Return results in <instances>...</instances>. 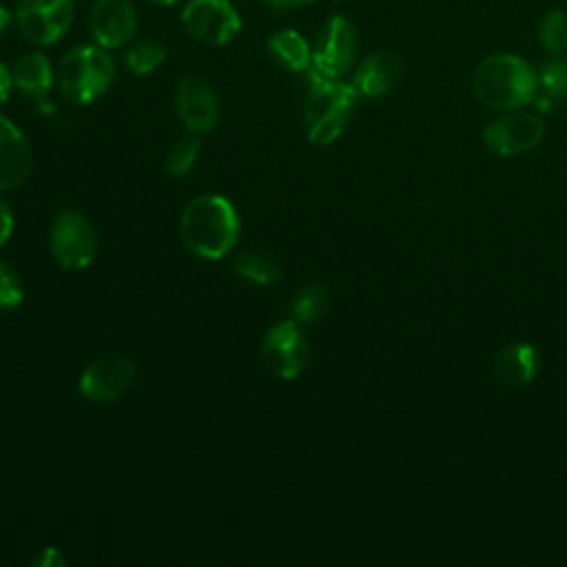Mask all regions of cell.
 Returning <instances> with one entry per match:
<instances>
[{"label":"cell","instance_id":"cell-1","mask_svg":"<svg viewBox=\"0 0 567 567\" xmlns=\"http://www.w3.org/2000/svg\"><path fill=\"white\" fill-rule=\"evenodd\" d=\"M239 215L224 195H199L179 217V239L199 259H221L239 241Z\"/></svg>","mask_w":567,"mask_h":567},{"label":"cell","instance_id":"cell-2","mask_svg":"<svg viewBox=\"0 0 567 567\" xmlns=\"http://www.w3.org/2000/svg\"><path fill=\"white\" fill-rule=\"evenodd\" d=\"M306 95H303V126L306 137L315 146L332 144L350 124L359 93L350 82L328 78L315 69L306 71Z\"/></svg>","mask_w":567,"mask_h":567},{"label":"cell","instance_id":"cell-3","mask_svg":"<svg viewBox=\"0 0 567 567\" xmlns=\"http://www.w3.org/2000/svg\"><path fill=\"white\" fill-rule=\"evenodd\" d=\"M538 75L532 64L514 53L487 55L474 71L476 97L498 111L525 106L534 100Z\"/></svg>","mask_w":567,"mask_h":567},{"label":"cell","instance_id":"cell-4","mask_svg":"<svg viewBox=\"0 0 567 567\" xmlns=\"http://www.w3.org/2000/svg\"><path fill=\"white\" fill-rule=\"evenodd\" d=\"M115 80V62L100 44L69 49L55 69V84L62 97L75 106L100 100Z\"/></svg>","mask_w":567,"mask_h":567},{"label":"cell","instance_id":"cell-5","mask_svg":"<svg viewBox=\"0 0 567 567\" xmlns=\"http://www.w3.org/2000/svg\"><path fill=\"white\" fill-rule=\"evenodd\" d=\"M179 22L193 40L208 47L230 44L244 27L241 13L230 0H186Z\"/></svg>","mask_w":567,"mask_h":567},{"label":"cell","instance_id":"cell-6","mask_svg":"<svg viewBox=\"0 0 567 567\" xmlns=\"http://www.w3.org/2000/svg\"><path fill=\"white\" fill-rule=\"evenodd\" d=\"M53 259L66 270H84L97 255V235L89 217L75 208L55 215L49 233Z\"/></svg>","mask_w":567,"mask_h":567},{"label":"cell","instance_id":"cell-7","mask_svg":"<svg viewBox=\"0 0 567 567\" xmlns=\"http://www.w3.org/2000/svg\"><path fill=\"white\" fill-rule=\"evenodd\" d=\"M75 18V0H18L13 22L22 38L35 47H51L62 40Z\"/></svg>","mask_w":567,"mask_h":567},{"label":"cell","instance_id":"cell-8","mask_svg":"<svg viewBox=\"0 0 567 567\" xmlns=\"http://www.w3.org/2000/svg\"><path fill=\"white\" fill-rule=\"evenodd\" d=\"M312 66L317 73L328 78H343L359 51V35L354 24L343 16H330L317 31L312 44Z\"/></svg>","mask_w":567,"mask_h":567},{"label":"cell","instance_id":"cell-9","mask_svg":"<svg viewBox=\"0 0 567 567\" xmlns=\"http://www.w3.org/2000/svg\"><path fill=\"white\" fill-rule=\"evenodd\" d=\"M261 357L275 377L284 381L297 379L310 359V346L303 337L301 323L290 317L270 326L261 341Z\"/></svg>","mask_w":567,"mask_h":567},{"label":"cell","instance_id":"cell-10","mask_svg":"<svg viewBox=\"0 0 567 567\" xmlns=\"http://www.w3.org/2000/svg\"><path fill=\"white\" fill-rule=\"evenodd\" d=\"M135 381V363L122 354L91 361L80 374V394L91 403H111L128 392Z\"/></svg>","mask_w":567,"mask_h":567},{"label":"cell","instance_id":"cell-11","mask_svg":"<svg viewBox=\"0 0 567 567\" xmlns=\"http://www.w3.org/2000/svg\"><path fill=\"white\" fill-rule=\"evenodd\" d=\"M137 31V11L131 0H95L89 11V33L102 49L131 44Z\"/></svg>","mask_w":567,"mask_h":567},{"label":"cell","instance_id":"cell-12","mask_svg":"<svg viewBox=\"0 0 567 567\" xmlns=\"http://www.w3.org/2000/svg\"><path fill=\"white\" fill-rule=\"evenodd\" d=\"M545 122L534 113H509L489 122L483 131V142L498 155H520L540 144Z\"/></svg>","mask_w":567,"mask_h":567},{"label":"cell","instance_id":"cell-13","mask_svg":"<svg viewBox=\"0 0 567 567\" xmlns=\"http://www.w3.org/2000/svg\"><path fill=\"white\" fill-rule=\"evenodd\" d=\"M175 109L188 133H210L219 122V100L215 89L197 75L182 78L175 89Z\"/></svg>","mask_w":567,"mask_h":567},{"label":"cell","instance_id":"cell-14","mask_svg":"<svg viewBox=\"0 0 567 567\" xmlns=\"http://www.w3.org/2000/svg\"><path fill=\"white\" fill-rule=\"evenodd\" d=\"M33 153L24 133L0 113V193L18 188L31 173Z\"/></svg>","mask_w":567,"mask_h":567},{"label":"cell","instance_id":"cell-15","mask_svg":"<svg viewBox=\"0 0 567 567\" xmlns=\"http://www.w3.org/2000/svg\"><path fill=\"white\" fill-rule=\"evenodd\" d=\"M403 60L392 51L370 53L352 73L350 84L359 97H381L390 93L403 78Z\"/></svg>","mask_w":567,"mask_h":567},{"label":"cell","instance_id":"cell-16","mask_svg":"<svg viewBox=\"0 0 567 567\" xmlns=\"http://www.w3.org/2000/svg\"><path fill=\"white\" fill-rule=\"evenodd\" d=\"M540 370V354L536 350V346L527 343V341H518V343H509L505 346L492 363V374L496 381H501L503 385H527L536 379Z\"/></svg>","mask_w":567,"mask_h":567},{"label":"cell","instance_id":"cell-17","mask_svg":"<svg viewBox=\"0 0 567 567\" xmlns=\"http://www.w3.org/2000/svg\"><path fill=\"white\" fill-rule=\"evenodd\" d=\"M13 86L20 95L33 100L35 104H44L53 84H55V71L51 66V60L40 51H29L18 58L13 64Z\"/></svg>","mask_w":567,"mask_h":567},{"label":"cell","instance_id":"cell-18","mask_svg":"<svg viewBox=\"0 0 567 567\" xmlns=\"http://www.w3.org/2000/svg\"><path fill=\"white\" fill-rule=\"evenodd\" d=\"M268 55L290 73H306L312 66L310 42L295 29H279L266 40Z\"/></svg>","mask_w":567,"mask_h":567},{"label":"cell","instance_id":"cell-19","mask_svg":"<svg viewBox=\"0 0 567 567\" xmlns=\"http://www.w3.org/2000/svg\"><path fill=\"white\" fill-rule=\"evenodd\" d=\"M235 270L250 284L270 286L284 277V268L279 259L261 250H244L235 257Z\"/></svg>","mask_w":567,"mask_h":567},{"label":"cell","instance_id":"cell-20","mask_svg":"<svg viewBox=\"0 0 567 567\" xmlns=\"http://www.w3.org/2000/svg\"><path fill=\"white\" fill-rule=\"evenodd\" d=\"M166 60V49L164 44L155 42V40H140V42H133L128 49H126V55H124V62H126V69L135 75H151L155 73Z\"/></svg>","mask_w":567,"mask_h":567},{"label":"cell","instance_id":"cell-21","mask_svg":"<svg viewBox=\"0 0 567 567\" xmlns=\"http://www.w3.org/2000/svg\"><path fill=\"white\" fill-rule=\"evenodd\" d=\"M328 308V290L321 284L306 286L290 303V317L299 323L317 321Z\"/></svg>","mask_w":567,"mask_h":567},{"label":"cell","instance_id":"cell-22","mask_svg":"<svg viewBox=\"0 0 567 567\" xmlns=\"http://www.w3.org/2000/svg\"><path fill=\"white\" fill-rule=\"evenodd\" d=\"M199 151H202L199 135H195V133L182 135V137L171 146V151H168V155H166V171H168L173 177H184V175L190 173V168L195 166Z\"/></svg>","mask_w":567,"mask_h":567},{"label":"cell","instance_id":"cell-23","mask_svg":"<svg viewBox=\"0 0 567 567\" xmlns=\"http://www.w3.org/2000/svg\"><path fill=\"white\" fill-rule=\"evenodd\" d=\"M540 44L551 55L567 51V11L551 9L540 22Z\"/></svg>","mask_w":567,"mask_h":567},{"label":"cell","instance_id":"cell-24","mask_svg":"<svg viewBox=\"0 0 567 567\" xmlns=\"http://www.w3.org/2000/svg\"><path fill=\"white\" fill-rule=\"evenodd\" d=\"M538 84L545 89L547 95L563 100L567 97V58L551 60L540 69Z\"/></svg>","mask_w":567,"mask_h":567},{"label":"cell","instance_id":"cell-25","mask_svg":"<svg viewBox=\"0 0 567 567\" xmlns=\"http://www.w3.org/2000/svg\"><path fill=\"white\" fill-rule=\"evenodd\" d=\"M24 299V286L20 275L4 261H0V310H13Z\"/></svg>","mask_w":567,"mask_h":567},{"label":"cell","instance_id":"cell-26","mask_svg":"<svg viewBox=\"0 0 567 567\" xmlns=\"http://www.w3.org/2000/svg\"><path fill=\"white\" fill-rule=\"evenodd\" d=\"M35 567H60L66 563L64 554L58 549V547H42L33 560H31Z\"/></svg>","mask_w":567,"mask_h":567},{"label":"cell","instance_id":"cell-27","mask_svg":"<svg viewBox=\"0 0 567 567\" xmlns=\"http://www.w3.org/2000/svg\"><path fill=\"white\" fill-rule=\"evenodd\" d=\"M11 233H13V213L9 204L0 197V248L9 241Z\"/></svg>","mask_w":567,"mask_h":567},{"label":"cell","instance_id":"cell-28","mask_svg":"<svg viewBox=\"0 0 567 567\" xmlns=\"http://www.w3.org/2000/svg\"><path fill=\"white\" fill-rule=\"evenodd\" d=\"M13 71L0 60V104H4L13 91Z\"/></svg>","mask_w":567,"mask_h":567},{"label":"cell","instance_id":"cell-29","mask_svg":"<svg viewBox=\"0 0 567 567\" xmlns=\"http://www.w3.org/2000/svg\"><path fill=\"white\" fill-rule=\"evenodd\" d=\"M310 2H317V0H261V4H266L272 11H292Z\"/></svg>","mask_w":567,"mask_h":567},{"label":"cell","instance_id":"cell-30","mask_svg":"<svg viewBox=\"0 0 567 567\" xmlns=\"http://www.w3.org/2000/svg\"><path fill=\"white\" fill-rule=\"evenodd\" d=\"M11 22H13V11L7 9L4 4H0V38H2L4 31L11 27Z\"/></svg>","mask_w":567,"mask_h":567},{"label":"cell","instance_id":"cell-31","mask_svg":"<svg viewBox=\"0 0 567 567\" xmlns=\"http://www.w3.org/2000/svg\"><path fill=\"white\" fill-rule=\"evenodd\" d=\"M153 4H159V7H175V4H179L182 0H151Z\"/></svg>","mask_w":567,"mask_h":567}]
</instances>
